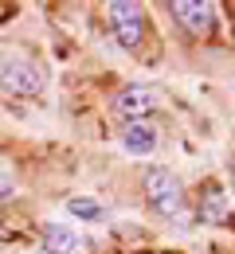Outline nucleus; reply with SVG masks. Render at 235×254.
<instances>
[{"label":"nucleus","mask_w":235,"mask_h":254,"mask_svg":"<svg viewBox=\"0 0 235 254\" xmlns=\"http://www.w3.org/2000/svg\"><path fill=\"white\" fill-rule=\"evenodd\" d=\"M168 8L176 16V24L188 28L192 35H208L216 24V4H208V0H172Z\"/></svg>","instance_id":"39448f33"},{"label":"nucleus","mask_w":235,"mask_h":254,"mask_svg":"<svg viewBox=\"0 0 235 254\" xmlns=\"http://www.w3.org/2000/svg\"><path fill=\"white\" fill-rule=\"evenodd\" d=\"M0 86L16 98H35L43 90V70L28 59V55H4L0 59Z\"/></svg>","instance_id":"f03ea898"},{"label":"nucleus","mask_w":235,"mask_h":254,"mask_svg":"<svg viewBox=\"0 0 235 254\" xmlns=\"http://www.w3.org/2000/svg\"><path fill=\"white\" fill-rule=\"evenodd\" d=\"M12 195H16V188H12V180H8L4 172H0V203H4V199H12Z\"/></svg>","instance_id":"9d476101"},{"label":"nucleus","mask_w":235,"mask_h":254,"mask_svg":"<svg viewBox=\"0 0 235 254\" xmlns=\"http://www.w3.org/2000/svg\"><path fill=\"white\" fill-rule=\"evenodd\" d=\"M106 20H110L114 39L126 51L141 47V35H145V12H141V4H134V0H110L106 4Z\"/></svg>","instance_id":"7ed1b4c3"},{"label":"nucleus","mask_w":235,"mask_h":254,"mask_svg":"<svg viewBox=\"0 0 235 254\" xmlns=\"http://www.w3.org/2000/svg\"><path fill=\"white\" fill-rule=\"evenodd\" d=\"M224 211H228V199H224V191H220V188H208V199L200 203L204 223H220V219H224Z\"/></svg>","instance_id":"6e6552de"},{"label":"nucleus","mask_w":235,"mask_h":254,"mask_svg":"<svg viewBox=\"0 0 235 254\" xmlns=\"http://www.w3.org/2000/svg\"><path fill=\"white\" fill-rule=\"evenodd\" d=\"M67 211H71V215H78V219H102V203L86 199V195H71Z\"/></svg>","instance_id":"1a4fd4ad"},{"label":"nucleus","mask_w":235,"mask_h":254,"mask_svg":"<svg viewBox=\"0 0 235 254\" xmlns=\"http://www.w3.org/2000/svg\"><path fill=\"white\" fill-rule=\"evenodd\" d=\"M82 247L78 231L75 227H63V223H47L43 227V251L47 254H75Z\"/></svg>","instance_id":"0eeeda50"},{"label":"nucleus","mask_w":235,"mask_h":254,"mask_svg":"<svg viewBox=\"0 0 235 254\" xmlns=\"http://www.w3.org/2000/svg\"><path fill=\"white\" fill-rule=\"evenodd\" d=\"M157 126L153 122H134V126H126L122 133V149L130 153V157H149L153 149H157Z\"/></svg>","instance_id":"423d86ee"},{"label":"nucleus","mask_w":235,"mask_h":254,"mask_svg":"<svg viewBox=\"0 0 235 254\" xmlns=\"http://www.w3.org/2000/svg\"><path fill=\"white\" fill-rule=\"evenodd\" d=\"M157 110V90L153 86H122L118 98H114V114L126 122V126H134V122H149V114Z\"/></svg>","instance_id":"20e7f679"},{"label":"nucleus","mask_w":235,"mask_h":254,"mask_svg":"<svg viewBox=\"0 0 235 254\" xmlns=\"http://www.w3.org/2000/svg\"><path fill=\"white\" fill-rule=\"evenodd\" d=\"M141 188H145V199H149V207L157 211V215H165V219H184V195H180V180L161 168V164H149L145 172H141Z\"/></svg>","instance_id":"f257e3e1"}]
</instances>
